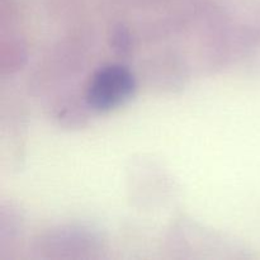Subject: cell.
I'll return each instance as SVG.
<instances>
[{
	"mask_svg": "<svg viewBox=\"0 0 260 260\" xmlns=\"http://www.w3.org/2000/svg\"><path fill=\"white\" fill-rule=\"evenodd\" d=\"M134 90L135 78L128 69L121 65H107L91 78L86 99L94 109L109 111L129 99Z\"/></svg>",
	"mask_w": 260,
	"mask_h": 260,
	"instance_id": "6da1fadb",
	"label": "cell"
}]
</instances>
